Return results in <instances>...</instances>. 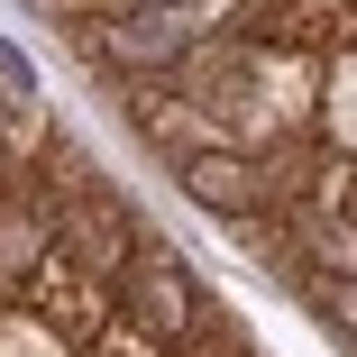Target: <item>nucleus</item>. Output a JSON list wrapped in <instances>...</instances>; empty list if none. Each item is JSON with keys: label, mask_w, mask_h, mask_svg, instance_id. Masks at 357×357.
Returning <instances> with one entry per match:
<instances>
[{"label": "nucleus", "mask_w": 357, "mask_h": 357, "mask_svg": "<svg viewBox=\"0 0 357 357\" xmlns=\"http://www.w3.org/2000/svg\"><path fill=\"white\" fill-rule=\"evenodd\" d=\"M174 174H183L192 202L220 211V220H248V211H257V165L238 147H174Z\"/></svg>", "instance_id": "nucleus-1"}, {"label": "nucleus", "mask_w": 357, "mask_h": 357, "mask_svg": "<svg viewBox=\"0 0 357 357\" xmlns=\"http://www.w3.org/2000/svg\"><path fill=\"white\" fill-rule=\"evenodd\" d=\"M0 92H10V101H37V74H28V55L10 37H0Z\"/></svg>", "instance_id": "nucleus-4"}, {"label": "nucleus", "mask_w": 357, "mask_h": 357, "mask_svg": "<svg viewBox=\"0 0 357 357\" xmlns=\"http://www.w3.org/2000/svg\"><path fill=\"white\" fill-rule=\"evenodd\" d=\"M128 294H137V321H156V330H192V321H202V284H192L174 257H137Z\"/></svg>", "instance_id": "nucleus-2"}, {"label": "nucleus", "mask_w": 357, "mask_h": 357, "mask_svg": "<svg viewBox=\"0 0 357 357\" xmlns=\"http://www.w3.org/2000/svg\"><path fill=\"white\" fill-rule=\"evenodd\" d=\"M119 10H147V0H119Z\"/></svg>", "instance_id": "nucleus-5"}, {"label": "nucleus", "mask_w": 357, "mask_h": 357, "mask_svg": "<svg viewBox=\"0 0 357 357\" xmlns=\"http://www.w3.org/2000/svg\"><path fill=\"white\" fill-rule=\"evenodd\" d=\"M312 257H321V266H339V275H357V229L321 220V229H312Z\"/></svg>", "instance_id": "nucleus-3"}]
</instances>
